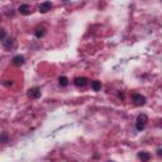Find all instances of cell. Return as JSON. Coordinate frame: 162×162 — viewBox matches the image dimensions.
<instances>
[{
    "label": "cell",
    "instance_id": "6da1fadb",
    "mask_svg": "<svg viewBox=\"0 0 162 162\" xmlns=\"http://www.w3.org/2000/svg\"><path fill=\"white\" fill-rule=\"evenodd\" d=\"M147 122H148V117L146 114H139L137 117V122H136V128L138 131H143L145 127L147 126Z\"/></svg>",
    "mask_w": 162,
    "mask_h": 162
},
{
    "label": "cell",
    "instance_id": "7a4b0ae2",
    "mask_svg": "<svg viewBox=\"0 0 162 162\" xmlns=\"http://www.w3.org/2000/svg\"><path fill=\"white\" fill-rule=\"evenodd\" d=\"M132 100H133V104L137 105V107H142V105L146 104V98L141 94H133Z\"/></svg>",
    "mask_w": 162,
    "mask_h": 162
},
{
    "label": "cell",
    "instance_id": "3957f363",
    "mask_svg": "<svg viewBox=\"0 0 162 162\" xmlns=\"http://www.w3.org/2000/svg\"><path fill=\"white\" fill-rule=\"evenodd\" d=\"M40 95H42V91H40L39 88H32L28 90V96L31 99H38L40 98Z\"/></svg>",
    "mask_w": 162,
    "mask_h": 162
},
{
    "label": "cell",
    "instance_id": "277c9868",
    "mask_svg": "<svg viewBox=\"0 0 162 162\" xmlns=\"http://www.w3.org/2000/svg\"><path fill=\"white\" fill-rule=\"evenodd\" d=\"M88 83H89V80H88L86 77H76V79L74 80V84H75L77 88H84V86L88 85Z\"/></svg>",
    "mask_w": 162,
    "mask_h": 162
},
{
    "label": "cell",
    "instance_id": "5b68a950",
    "mask_svg": "<svg viewBox=\"0 0 162 162\" xmlns=\"http://www.w3.org/2000/svg\"><path fill=\"white\" fill-rule=\"evenodd\" d=\"M12 62H13L14 66H22V65H24V62H26V58H24V56H22V55H17V56L12 60Z\"/></svg>",
    "mask_w": 162,
    "mask_h": 162
},
{
    "label": "cell",
    "instance_id": "8992f818",
    "mask_svg": "<svg viewBox=\"0 0 162 162\" xmlns=\"http://www.w3.org/2000/svg\"><path fill=\"white\" fill-rule=\"evenodd\" d=\"M51 8H52V3L51 2H45V3H42L39 5V13H42V14H46L47 12H50L51 10Z\"/></svg>",
    "mask_w": 162,
    "mask_h": 162
},
{
    "label": "cell",
    "instance_id": "52a82bcc",
    "mask_svg": "<svg viewBox=\"0 0 162 162\" xmlns=\"http://www.w3.org/2000/svg\"><path fill=\"white\" fill-rule=\"evenodd\" d=\"M138 158H139L142 162H148V161L152 158V156H151V153L147 152V151H141V152H138Z\"/></svg>",
    "mask_w": 162,
    "mask_h": 162
},
{
    "label": "cell",
    "instance_id": "ba28073f",
    "mask_svg": "<svg viewBox=\"0 0 162 162\" xmlns=\"http://www.w3.org/2000/svg\"><path fill=\"white\" fill-rule=\"evenodd\" d=\"M18 10H19V13L22 14V15H29L31 14V5L29 4H22L19 8H18Z\"/></svg>",
    "mask_w": 162,
    "mask_h": 162
},
{
    "label": "cell",
    "instance_id": "9c48e42d",
    "mask_svg": "<svg viewBox=\"0 0 162 162\" xmlns=\"http://www.w3.org/2000/svg\"><path fill=\"white\" fill-rule=\"evenodd\" d=\"M14 45H15V42H14L13 38H8L7 40H3V46H4V48L7 51H10V48H13Z\"/></svg>",
    "mask_w": 162,
    "mask_h": 162
},
{
    "label": "cell",
    "instance_id": "30bf717a",
    "mask_svg": "<svg viewBox=\"0 0 162 162\" xmlns=\"http://www.w3.org/2000/svg\"><path fill=\"white\" fill-rule=\"evenodd\" d=\"M58 84L62 86V88L67 86V85H69V79H67L66 76H60V77H58Z\"/></svg>",
    "mask_w": 162,
    "mask_h": 162
},
{
    "label": "cell",
    "instance_id": "8fae6325",
    "mask_svg": "<svg viewBox=\"0 0 162 162\" xmlns=\"http://www.w3.org/2000/svg\"><path fill=\"white\" fill-rule=\"evenodd\" d=\"M91 89L94 91L101 90V83H100V81H93V83H91Z\"/></svg>",
    "mask_w": 162,
    "mask_h": 162
},
{
    "label": "cell",
    "instance_id": "7c38bea8",
    "mask_svg": "<svg viewBox=\"0 0 162 162\" xmlns=\"http://www.w3.org/2000/svg\"><path fill=\"white\" fill-rule=\"evenodd\" d=\"M34 34H36V37H37V38H42V37L46 34V31H45L43 28H42V29L38 28V29H36V33H34Z\"/></svg>",
    "mask_w": 162,
    "mask_h": 162
},
{
    "label": "cell",
    "instance_id": "4fadbf2b",
    "mask_svg": "<svg viewBox=\"0 0 162 162\" xmlns=\"http://www.w3.org/2000/svg\"><path fill=\"white\" fill-rule=\"evenodd\" d=\"M0 142H3V143H7V142H8V134L7 133L0 134Z\"/></svg>",
    "mask_w": 162,
    "mask_h": 162
},
{
    "label": "cell",
    "instance_id": "5bb4252c",
    "mask_svg": "<svg viewBox=\"0 0 162 162\" xmlns=\"http://www.w3.org/2000/svg\"><path fill=\"white\" fill-rule=\"evenodd\" d=\"M7 37V32L4 29H0V40H4Z\"/></svg>",
    "mask_w": 162,
    "mask_h": 162
},
{
    "label": "cell",
    "instance_id": "9a60e30c",
    "mask_svg": "<svg viewBox=\"0 0 162 162\" xmlns=\"http://www.w3.org/2000/svg\"><path fill=\"white\" fill-rule=\"evenodd\" d=\"M161 153H162V150H161V148H158V150H157V155H158V156H161Z\"/></svg>",
    "mask_w": 162,
    "mask_h": 162
},
{
    "label": "cell",
    "instance_id": "2e32d148",
    "mask_svg": "<svg viewBox=\"0 0 162 162\" xmlns=\"http://www.w3.org/2000/svg\"><path fill=\"white\" fill-rule=\"evenodd\" d=\"M108 162H114V161H108Z\"/></svg>",
    "mask_w": 162,
    "mask_h": 162
}]
</instances>
